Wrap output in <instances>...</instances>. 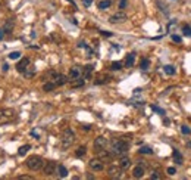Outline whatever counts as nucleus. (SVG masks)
I'll return each instance as SVG.
<instances>
[{"instance_id":"ea45409f","label":"nucleus","mask_w":191,"mask_h":180,"mask_svg":"<svg viewBox=\"0 0 191 180\" xmlns=\"http://www.w3.org/2000/svg\"><path fill=\"white\" fill-rule=\"evenodd\" d=\"M18 179H28V180H31L33 177H31V176H19Z\"/></svg>"},{"instance_id":"f257e3e1","label":"nucleus","mask_w":191,"mask_h":180,"mask_svg":"<svg viewBox=\"0 0 191 180\" xmlns=\"http://www.w3.org/2000/svg\"><path fill=\"white\" fill-rule=\"evenodd\" d=\"M129 149V145L125 140H121V139H115V140L110 142V151L113 155H124L126 154Z\"/></svg>"},{"instance_id":"1a4fd4ad","label":"nucleus","mask_w":191,"mask_h":180,"mask_svg":"<svg viewBox=\"0 0 191 180\" xmlns=\"http://www.w3.org/2000/svg\"><path fill=\"white\" fill-rule=\"evenodd\" d=\"M106 146H107V139H106V137H103V136L96 137V140H94V149L96 151L105 149Z\"/></svg>"},{"instance_id":"39448f33","label":"nucleus","mask_w":191,"mask_h":180,"mask_svg":"<svg viewBox=\"0 0 191 180\" xmlns=\"http://www.w3.org/2000/svg\"><path fill=\"white\" fill-rule=\"evenodd\" d=\"M109 21L112 22V24H121V22H125V21H126V14L122 12V10H119V12H116V14L112 15V16L109 18Z\"/></svg>"},{"instance_id":"a211bd4d","label":"nucleus","mask_w":191,"mask_h":180,"mask_svg":"<svg viewBox=\"0 0 191 180\" xmlns=\"http://www.w3.org/2000/svg\"><path fill=\"white\" fill-rule=\"evenodd\" d=\"M173 161L177 162V164H182V155H181V152L178 151V149H173Z\"/></svg>"},{"instance_id":"7c9ffc66","label":"nucleus","mask_w":191,"mask_h":180,"mask_svg":"<svg viewBox=\"0 0 191 180\" xmlns=\"http://www.w3.org/2000/svg\"><path fill=\"white\" fill-rule=\"evenodd\" d=\"M9 58L13 59V61H15V59H19V58H21V52H12V53L9 55Z\"/></svg>"},{"instance_id":"c9c22d12","label":"nucleus","mask_w":191,"mask_h":180,"mask_svg":"<svg viewBox=\"0 0 191 180\" xmlns=\"http://www.w3.org/2000/svg\"><path fill=\"white\" fill-rule=\"evenodd\" d=\"M152 108H153V111L159 112V114H160V115H163V114H165V111H163V109H160V108H157V106H152Z\"/></svg>"},{"instance_id":"58836bf2","label":"nucleus","mask_w":191,"mask_h":180,"mask_svg":"<svg viewBox=\"0 0 191 180\" xmlns=\"http://www.w3.org/2000/svg\"><path fill=\"white\" fill-rule=\"evenodd\" d=\"M2 69H3V73H6V71L9 69V65H8V63H3V65H2Z\"/></svg>"},{"instance_id":"6e6552de","label":"nucleus","mask_w":191,"mask_h":180,"mask_svg":"<svg viewBox=\"0 0 191 180\" xmlns=\"http://www.w3.org/2000/svg\"><path fill=\"white\" fill-rule=\"evenodd\" d=\"M90 168L93 171H101L105 168V164H103V161L100 158H93L90 161Z\"/></svg>"},{"instance_id":"4be33fe9","label":"nucleus","mask_w":191,"mask_h":180,"mask_svg":"<svg viewBox=\"0 0 191 180\" xmlns=\"http://www.w3.org/2000/svg\"><path fill=\"white\" fill-rule=\"evenodd\" d=\"M57 173H59V176H60V177H66V176H68V170H66V167H63V166H57Z\"/></svg>"},{"instance_id":"2f4dec72","label":"nucleus","mask_w":191,"mask_h":180,"mask_svg":"<svg viewBox=\"0 0 191 180\" xmlns=\"http://www.w3.org/2000/svg\"><path fill=\"white\" fill-rule=\"evenodd\" d=\"M181 132L184 133V134H190V133H191V128H190V127H187V126H182L181 127Z\"/></svg>"},{"instance_id":"aec40b11","label":"nucleus","mask_w":191,"mask_h":180,"mask_svg":"<svg viewBox=\"0 0 191 180\" xmlns=\"http://www.w3.org/2000/svg\"><path fill=\"white\" fill-rule=\"evenodd\" d=\"M54 89H56V84L53 83V81H50V83H44V86H43L44 92H52V90H54Z\"/></svg>"},{"instance_id":"393cba45","label":"nucleus","mask_w":191,"mask_h":180,"mask_svg":"<svg viewBox=\"0 0 191 180\" xmlns=\"http://www.w3.org/2000/svg\"><path fill=\"white\" fill-rule=\"evenodd\" d=\"M85 152H87V148H85V146H80V148L76 149L75 155L76 156H84V155H85Z\"/></svg>"},{"instance_id":"f704fd0d","label":"nucleus","mask_w":191,"mask_h":180,"mask_svg":"<svg viewBox=\"0 0 191 180\" xmlns=\"http://www.w3.org/2000/svg\"><path fill=\"white\" fill-rule=\"evenodd\" d=\"M119 8H121V10L126 8V0H121V2H119Z\"/></svg>"},{"instance_id":"423d86ee","label":"nucleus","mask_w":191,"mask_h":180,"mask_svg":"<svg viewBox=\"0 0 191 180\" xmlns=\"http://www.w3.org/2000/svg\"><path fill=\"white\" fill-rule=\"evenodd\" d=\"M122 168H121L119 166H110L109 170H107V174H109V177H112V179H121L122 177Z\"/></svg>"},{"instance_id":"9d476101","label":"nucleus","mask_w":191,"mask_h":180,"mask_svg":"<svg viewBox=\"0 0 191 180\" xmlns=\"http://www.w3.org/2000/svg\"><path fill=\"white\" fill-rule=\"evenodd\" d=\"M81 75H82V68H80V67H72V68L69 69V78H71V80L81 78Z\"/></svg>"},{"instance_id":"dca6fc26","label":"nucleus","mask_w":191,"mask_h":180,"mask_svg":"<svg viewBox=\"0 0 191 180\" xmlns=\"http://www.w3.org/2000/svg\"><path fill=\"white\" fill-rule=\"evenodd\" d=\"M12 31H13V21L9 19L8 22H6L5 28H3V33H6V34H10Z\"/></svg>"},{"instance_id":"79ce46f5","label":"nucleus","mask_w":191,"mask_h":180,"mask_svg":"<svg viewBox=\"0 0 191 180\" xmlns=\"http://www.w3.org/2000/svg\"><path fill=\"white\" fill-rule=\"evenodd\" d=\"M3 34H5V33H3V30H2V28H0V40H2V39H3Z\"/></svg>"},{"instance_id":"412c9836","label":"nucleus","mask_w":191,"mask_h":180,"mask_svg":"<svg viewBox=\"0 0 191 180\" xmlns=\"http://www.w3.org/2000/svg\"><path fill=\"white\" fill-rule=\"evenodd\" d=\"M29 149H31V146H29V145H22V146H21V148H19L18 154H19V155H21V156H24L25 154H27V152L29 151Z\"/></svg>"},{"instance_id":"20e7f679","label":"nucleus","mask_w":191,"mask_h":180,"mask_svg":"<svg viewBox=\"0 0 191 180\" xmlns=\"http://www.w3.org/2000/svg\"><path fill=\"white\" fill-rule=\"evenodd\" d=\"M56 168H57V166L54 161H46L43 166V173L46 176H52L56 173Z\"/></svg>"},{"instance_id":"bb28decb","label":"nucleus","mask_w":191,"mask_h":180,"mask_svg":"<svg viewBox=\"0 0 191 180\" xmlns=\"http://www.w3.org/2000/svg\"><path fill=\"white\" fill-rule=\"evenodd\" d=\"M140 154H153V149L152 148H148V146H143L141 149H138Z\"/></svg>"},{"instance_id":"c85d7f7f","label":"nucleus","mask_w":191,"mask_h":180,"mask_svg":"<svg viewBox=\"0 0 191 180\" xmlns=\"http://www.w3.org/2000/svg\"><path fill=\"white\" fill-rule=\"evenodd\" d=\"M182 31H184V34H185L187 37H191V28L188 27V25H184V28H182Z\"/></svg>"},{"instance_id":"473e14b6","label":"nucleus","mask_w":191,"mask_h":180,"mask_svg":"<svg viewBox=\"0 0 191 180\" xmlns=\"http://www.w3.org/2000/svg\"><path fill=\"white\" fill-rule=\"evenodd\" d=\"M172 40H173V41H177V43H181V35H177V34H173L172 35Z\"/></svg>"},{"instance_id":"0eeeda50","label":"nucleus","mask_w":191,"mask_h":180,"mask_svg":"<svg viewBox=\"0 0 191 180\" xmlns=\"http://www.w3.org/2000/svg\"><path fill=\"white\" fill-rule=\"evenodd\" d=\"M13 117V111L12 109H0V124L10 121Z\"/></svg>"},{"instance_id":"a19ab883","label":"nucleus","mask_w":191,"mask_h":180,"mask_svg":"<svg viewBox=\"0 0 191 180\" xmlns=\"http://www.w3.org/2000/svg\"><path fill=\"white\" fill-rule=\"evenodd\" d=\"M101 34L106 35V37H110V35H112V33H107V31H101Z\"/></svg>"},{"instance_id":"6ab92c4d","label":"nucleus","mask_w":191,"mask_h":180,"mask_svg":"<svg viewBox=\"0 0 191 180\" xmlns=\"http://www.w3.org/2000/svg\"><path fill=\"white\" fill-rule=\"evenodd\" d=\"M112 5V0H101L99 2V9H107Z\"/></svg>"},{"instance_id":"cd10ccee","label":"nucleus","mask_w":191,"mask_h":180,"mask_svg":"<svg viewBox=\"0 0 191 180\" xmlns=\"http://www.w3.org/2000/svg\"><path fill=\"white\" fill-rule=\"evenodd\" d=\"M148 65H150V61L144 58L143 61H141V69H147V68H148Z\"/></svg>"},{"instance_id":"9b49d317","label":"nucleus","mask_w":191,"mask_h":180,"mask_svg":"<svg viewBox=\"0 0 191 180\" xmlns=\"http://www.w3.org/2000/svg\"><path fill=\"white\" fill-rule=\"evenodd\" d=\"M28 67H29V59L28 58H22L18 63H16V69H18L19 73H22V74H24V71L28 68Z\"/></svg>"},{"instance_id":"4468645a","label":"nucleus","mask_w":191,"mask_h":180,"mask_svg":"<svg viewBox=\"0 0 191 180\" xmlns=\"http://www.w3.org/2000/svg\"><path fill=\"white\" fill-rule=\"evenodd\" d=\"M144 167L143 166H137V167H134V170H132V177H135V179H141L144 176Z\"/></svg>"},{"instance_id":"f3484780","label":"nucleus","mask_w":191,"mask_h":180,"mask_svg":"<svg viewBox=\"0 0 191 180\" xmlns=\"http://www.w3.org/2000/svg\"><path fill=\"white\" fill-rule=\"evenodd\" d=\"M134 61H135V53H129L125 59V67H132Z\"/></svg>"},{"instance_id":"5701e85b","label":"nucleus","mask_w":191,"mask_h":180,"mask_svg":"<svg viewBox=\"0 0 191 180\" xmlns=\"http://www.w3.org/2000/svg\"><path fill=\"white\" fill-rule=\"evenodd\" d=\"M91 73H93V65H87L85 68H84V78H90Z\"/></svg>"},{"instance_id":"f03ea898","label":"nucleus","mask_w":191,"mask_h":180,"mask_svg":"<svg viewBox=\"0 0 191 180\" xmlns=\"http://www.w3.org/2000/svg\"><path fill=\"white\" fill-rule=\"evenodd\" d=\"M27 166H28L29 170H34V171L41 170L43 166H44V160L41 158V156H38V155H33V156H29L28 160H27Z\"/></svg>"},{"instance_id":"7ed1b4c3","label":"nucleus","mask_w":191,"mask_h":180,"mask_svg":"<svg viewBox=\"0 0 191 180\" xmlns=\"http://www.w3.org/2000/svg\"><path fill=\"white\" fill-rule=\"evenodd\" d=\"M74 142H75V133L72 132L71 128H66L62 133V148L63 149H68Z\"/></svg>"},{"instance_id":"72a5a7b5","label":"nucleus","mask_w":191,"mask_h":180,"mask_svg":"<svg viewBox=\"0 0 191 180\" xmlns=\"http://www.w3.org/2000/svg\"><path fill=\"white\" fill-rule=\"evenodd\" d=\"M150 179H153V180H157V179H160V176H159V173H157V171H153V174L150 176Z\"/></svg>"},{"instance_id":"ddd939ff","label":"nucleus","mask_w":191,"mask_h":180,"mask_svg":"<svg viewBox=\"0 0 191 180\" xmlns=\"http://www.w3.org/2000/svg\"><path fill=\"white\" fill-rule=\"evenodd\" d=\"M66 81H68V77L63 75V74H57L56 77L53 78V83L56 86H63V84H66Z\"/></svg>"},{"instance_id":"e433bc0d","label":"nucleus","mask_w":191,"mask_h":180,"mask_svg":"<svg viewBox=\"0 0 191 180\" xmlns=\"http://www.w3.org/2000/svg\"><path fill=\"white\" fill-rule=\"evenodd\" d=\"M175 173H177V170H175V168H173V167H169V168H168V174L173 176V174H175Z\"/></svg>"},{"instance_id":"b1692460","label":"nucleus","mask_w":191,"mask_h":180,"mask_svg":"<svg viewBox=\"0 0 191 180\" xmlns=\"http://www.w3.org/2000/svg\"><path fill=\"white\" fill-rule=\"evenodd\" d=\"M163 71H165L168 75H173V74H175V68H173L172 65H165V67H163Z\"/></svg>"},{"instance_id":"2eb2a0df","label":"nucleus","mask_w":191,"mask_h":180,"mask_svg":"<svg viewBox=\"0 0 191 180\" xmlns=\"http://www.w3.org/2000/svg\"><path fill=\"white\" fill-rule=\"evenodd\" d=\"M119 167L122 168V170H128L129 167H131V160H129V158H126V156L121 158V161H119Z\"/></svg>"},{"instance_id":"a878e982","label":"nucleus","mask_w":191,"mask_h":180,"mask_svg":"<svg viewBox=\"0 0 191 180\" xmlns=\"http://www.w3.org/2000/svg\"><path fill=\"white\" fill-rule=\"evenodd\" d=\"M74 83H72V87H81V86H84V80H81V78H76V80H72Z\"/></svg>"},{"instance_id":"c756f323","label":"nucleus","mask_w":191,"mask_h":180,"mask_svg":"<svg viewBox=\"0 0 191 180\" xmlns=\"http://www.w3.org/2000/svg\"><path fill=\"white\" fill-rule=\"evenodd\" d=\"M110 68L115 69V71H118V69L122 68V63H121V62H113V63H112V67H110Z\"/></svg>"},{"instance_id":"f8f14e48","label":"nucleus","mask_w":191,"mask_h":180,"mask_svg":"<svg viewBox=\"0 0 191 180\" xmlns=\"http://www.w3.org/2000/svg\"><path fill=\"white\" fill-rule=\"evenodd\" d=\"M97 154H99V158H100L103 162H105V161H110V160H112V152L106 151V148H105V149L97 151Z\"/></svg>"},{"instance_id":"4c0bfd02","label":"nucleus","mask_w":191,"mask_h":180,"mask_svg":"<svg viewBox=\"0 0 191 180\" xmlns=\"http://www.w3.org/2000/svg\"><path fill=\"white\" fill-rule=\"evenodd\" d=\"M91 3H93V0H82V5L85 6V8H88V6H91Z\"/></svg>"}]
</instances>
